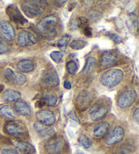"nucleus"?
Returning a JSON list of instances; mask_svg holds the SVG:
<instances>
[{"label": "nucleus", "mask_w": 139, "mask_h": 154, "mask_svg": "<svg viewBox=\"0 0 139 154\" xmlns=\"http://www.w3.org/2000/svg\"><path fill=\"white\" fill-rule=\"evenodd\" d=\"M4 75L5 78L9 82L17 84L18 86H21L24 84L26 80V77L23 74L14 71L10 68H6L5 69Z\"/></svg>", "instance_id": "obj_13"}, {"label": "nucleus", "mask_w": 139, "mask_h": 154, "mask_svg": "<svg viewBox=\"0 0 139 154\" xmlns=\"http://www.w3.org/2000/svg\"><path fill=\"white\" fill-rule=\"evenodd\" d=\"M6 14L10 20H12L18 26H23L28 23V20L21 14L18 8L14 4H10L7 7Z\"/></svg>", "instance_id": "obj_6"}, {"label": "nucleus", "mask_w": 139, "mask_h": 154, "mask_svg": "<svg viewBox=\"0 0 139 154\" xmlns=\"http://www.w3.org/2000/svg\"><path fill=\"white\" fill-rule=\"evenodd\" d=\"M21 9L26 17L33 18L41 15L44 12V8L36 2H25L21 4Z\"/></svg>", "instance_id": "obj_7"}, {"label": "nucleus", "mask_w": 139, "mask_h": 154, "mask_svg": "<svg viewBox=\"0 0 139 154\" xmlns=\"http://www.w3.org/2000/svg\"><path fill=\"white\" fill-rule=\"evenodd\" d=\"M2 98L6 102L18 101L20 99L21 93L17 90L8 89L4 92Z\"/></svg>", "instance_id": "obj_20"}, {"label": "nucleus", "mask_w": 139, "mask_h": 154, "mask_svg": "<svg viewBox=\"0 0 139 154\" xmlns=\"http://www.w3.org/2000/svg\"><path fill=\"white\" fill-rule=\"evenodd\" d=\"M37 119L43 125L50 126L54 124L56 116L52 111L49 109H41L36 113Z\"/></svg>", "instance_id": "obj_11"}, {"label": "nucleus", "mask_w": 139, "mask_h": 154, "mask_svg": "<svg viewBox=\"0 0 139 154\" xmlns=\"http://www.w3.org/2000/svg\"><path fill=\"white\" fill-rule=\"evenodd\" d=\"M40 100H42L44 102V105H46L48 106H54L57 104L58 98L57 95L55 94L45 93L42 95L41 97H40Z\"/></svg>", "instance_id": "obj_24"}, {"label": "nucleus", "mask_w": 139, "mask_h": 154, "mask_svg": "<svg viewBox=\"0 0 139 154\" xmlns=\"http://www.w3.org/2000/svg\"><path fill=\"white\" fill-rule=\"evenodd\" d=\"M66 71H67V72L69 74L73 75V74L76 73V71H77V69H78V67H77V63L75 62L74 60H69L66 63Z\"/></svg>", "instance_id": "obj_30"}, {"label": "nucleus", "mask_w": 139, "mask_h": 154, "mask_svg": "<svg viewBox=\"0 0 139 154\" xmlns=\"http://www.w3.org/2000/svg\"><path fill=\"white\" fill-rule=\"evenodd\" d=\"M10 50L8 46L4 42L2 38L0 37V54H5Z\"/></svg>", "instance_id": "obj_32"}, {"label": "nucleus", "mask_w": 139, "mask_h": 154, "mask_svg": "<svg viewBox=\"0 0 139 154\" xmlns=\"http://www.w3.org/2000/svg\"><path fill=\"white\" fill-rule=\"evenodd\" d=\"M14 145L21 154H36V153L35 147L29 143L17 141L14 143Z\"/></svg>", "instance_id": "obj_17"}, {"label": "nucleus", "mask_w": 139, "mask_h": 154, "mask_svg": "<svg viewBox=\"0 0 139 154\" xmlns=\"http://www.w3.org/2000/svg\"><path fill=\"white\" fill-rule=\"evenodd\" d=\"M69 116H70V118L72 119H73L74 121L77 122V123H80V121H79V118H77V116H76V113L74 112V111H71V112L69 113Z\"/></svg>", "instance_id": "obj_37"}, {"label": "nucleus", "mask_w": 139, "mask_h": 154, "mask_svg": "<svg viewBox=\"0 0 139 154\" xmlns=\"http://www.w3.org/2000/svg\"><path fill=\"white\" fill-rule=\"evenodd\" d=\"M136 98L137 93L136 90L132 88H129L119 95L117 100V104L122 109L130 107L135 102Z\"/></svg>", "instance_id": "obj_5"}, {"label": "nucleus", "mask_w": 139, "mask_h": 154, "mask_svg": "<svg viewBox=\"0 0 139 154\" xmlns=\"http://www.w3.org/2000/svg\"><path fill=\"white\" fill-rule=\"evenodd\" d=\"M17 69L21 72L29 73L33 71L35 65L33 61L28 59H23L20 60L17 65Z\"/></svg>", "instance_id": "obj_21"}, {"label": "nucleus", "mask_w": 139, "mask_h": 154, "mask_svg": "<svg viewBox=\"0 0 139 154\" xmlns=\"http://www.w3.org/2000/svg\"><path fill=\"white\" fill-rule=\"evenodd\" d=\"M125 134L124 129L122 126H117L109 132L105 139V143L107 145L111 146L122 141Z\"/></svg>", "instance_id": "obj_9"}, {"label": "nucleus", "mask_w": 139, "mask_h": 154, "mask_svg": "<svg viewBox=\"0 0 139 154\" xmlns=\"http://www.w3.org/2000/svg\"><path fill=\"white\" fill-rule=\"evenodd\" d=\"M87 44L88 43L82 40V39H75V40L71 42V44H69V46L72 49L78 50L84 48L87 46Z\"/></svg>", "instance_id": "obj_26"}, {"label": "nucleus", "mask_w": 139, "mask_h": 154, "mask_svg": "<svg viewBox=\"0 0 139 154\" xmlns=\"http://www.w3.org/2000/svg\"><path fill=\"white\" fill-rule=\"evenodd\" d=\"M2 151V154H18L17 151L12 148H4Z\"/></svg>", "instance_id": "obj_34"}, {"label": "nucleus", "mask_w": 139, "mask_h": 154, "mask_svg": "<svg viewBox=\"0 0 139 154\" xmlns=\"http://www.w3.org/2000/svg\"><path fill=\"white\" fill-rule=\"evenodd\" d=\"M42 82L47 87H56L59 84V78L56 71L52 69L45 70L42 76Z\"/></svg>", "instance_id": "obj_10"}, {"label": "nucleus", "mask_w": 139, "mask_h": 154, "mask_svg": "<svg viewBox=\"0 0 139 154\" xmlns=\"http://www.w3.org/2000/svg\"><path fill=\"white\" fill-rule=\"evenodd\" d=\"M50 58L56 63H59L63 58V54L60 51H52L50 53Z\"/></svg>", "instance_id": "obj_31"}, {"label": "nucleus", "mask_w": 139, "mask_h": 154, "mask_svg": "<svg viewBox=\"0 0 139 154\" xmlns=\"http://www.w3.org/2000/svg\"><path fill=\"white\" fill-rule=\"evenodd\" d=\"M65 142L60 137H53L49 140L45 145V149L49 154H57L60 153L65 147Z\"/></svg>", "instance_id": "obj_8"}, {"label": "nucleus", "mask_w": 139, "mask_h": 154, "mask_svg": "<svg viewBox=\"0 0 139 154\" xmlns=\"http://www.w3.org/2000/svg\"><path fill=\"white\" fill-rule=\"evenodd\" d=\"M75 154H86V153L82 152V151H77L75 153Z\"/></svg>", "instance_id": "obj_42"}, {"label": "nucleus", "mask_w": 139, "mask_h": 154, "mask_svg": "<svg viewBox=\"0 0 139 154\" xmlns=\"http://www.w3.org/2000/svg\"><path fill=\"white\" fill-rule=\"evenodd\" d=\"M17 42L20 46L29 47L36 44L37 38L31 31H22L18 33Z\"/></svg>", "instance_id": "obj_12"}, {"label": "nucleus", "mask_w": 139, "mask_h": 154, "mask_svg": "<svg viewBox=\"0 0 139 154\" xmlns=\"http://www.w3.org/2000/svg\"><path fill=\"white\" fill-rule=\"evenodd\" d=\"M109 107L105 101L98 100L89 110L90 118L92 121H98L103 119L108 113Z\"/></svg>", "instance_id": "obj_4"}, {"label": "nucleus", "mask_w": 139, "mask_h": 154, "mask_svg": "<svg viewBox=\"0 0 139 154\" xmlns=\"http://www.w3.org/2000/svg\"><path fill=\"white\" fill-rule=\"evenodd\" d=\"M35 105H36V107L41 108V107H42L43 106L45 105H44V102H43L42 100H37V101H36V103H35Z\"/></svg>", "instance_id": "obj_38"}, {"label": "nucleus", "mask_w": 139, "mask_h": 154, "mask_svg": "<svg viewBox=\"0 0 139 154\" xmlns=\"http://www.w3.org/2000/svg\"><path fill=\"white\" fill-rule=\"evenodd\" d=\"M64 87H65L66 89L70 90L71 88V83L69 82H68V81H65V82H64Z\"/></svg>", "instance_id": "obj_39"}, {"label": "nucleus", "mask_w": 139, "mask_h": 154, "mask_svg": "<svg viewBox=\"0 0 139 154\" xmlns=\"http://www.w3.org/2000/svg\"><path fill=\"white\" fill-rule=\"evenodd\" d=\"M119 55L113 50L105 52L101 56L100 64L103 67H111L116 65L119 60Z\"/></svg>", "instance_id": "obj_14"}, {"label": "nucleus", "mask_w": 139, "mask_h": 154, "mask_svg": "<svg viewBox=\"0 0 139 154\" xmlns=\"http://www.w3.org/2000/svg\"><path fill=\"white\" fill-rule=\"evenodd\" d=\"M96 62H97V60H96V58L94 57H88L86 59V61H85L84 69H83L82 70V73H88V71H90L91 69H92V68L94 66Z\"/></svg>", "instance_id": "obj_27"}, {"label": "nucleus", "mask_w": 139, "mask_h": 154, "mask_svg": "<svg viewBox=\"0 0 139 154\" xmlns=\"http://www.w3.org/2000/svg\"><path fill=\"white\" fill-rule=\"evenodd\" d=\"M4 131L6 133L18 139L25 138L28 135L26 126L21 122L14 120L7 122L4 126Z\"/></svg>", "instance_id": "obj_3"}, {"label": "nucleus", "mask_w": 139, "mask_h": 154, "mask_svg": "<svg viewBox=\"0 0 139 154\" xmlns=\"http://www.w3.org/2000/svg\"><path fill=\"white\" fill-rule=\"evenodd\" d=\"M85 21H86V19H84V18H80V17H77L74 19L71 20L70 23L69 24V29H70L71 31H75L76 29H78L82 26L83 24L84 23Z\"/></svg>", "instance_id": "obj_25"}, {"label": "nucleus", "mask_w": 139, "mask_h": 154, "mask_svg": "<svg viewBox=\"0 0 139 154\" xmlns=\"http://www.w3.org/2000/svg\"><path fill=\"white\" fill-rule=\"evenodd\" d=\"M34 128L37 133H38L42 137H50L54 133V128H50L47 126L43 125V124L38 123L34 124Z\"/></svg>", "instance_id": "obj_18"}, {"label": "nucleus", "mask_w": 139, "mask_h": 154, "mask_svg": "<svg viewBox=\"0 0 139 154\" xmlns=\"http://www.w3.org/2000/svg\"><path fill=\"white\" fill-rule=\"evenodd\" d=\"M133 119L135 122L136 124H138L139 123V109L138 108H136L134 112L133 113Z\"/></svg>", "instance_id": "obj_35"}, {"label": "nucleus", "mask_w": 139, "mask_h": 154, "mask_svg": "<svg viewBox=\"0 0 139 154\" xmlns=\"http://www.w3.org/2000/svg\"><path fill=\"white\" fill-rule=\"evenodd\" d=\"M0 113L5 118L9 119H15L18 117L17 113L14 111L11 106L10 105H3L0 107Z\"/></svg>", "instance_id": "obj_23"}, {"label": "nucleus", "mask_w": 139, "mask_h": 154, "mask_svg": "<svg viewBox=\"0 0 139 154\" xmlns=\"http://www.w3.org/2000/svg\"><path fill=\"white\" fill-rule=\"evenodd\" d=\"M15 111L23 116H29L31 113V109L26 102L18 101L15 104Z\"/></svg>", "instance_id": "obj_22"}, {"label": "nucleus", "mask_w": 139, "mask_h": 154, "mask_svg": "<svg viewBox=\"0 0 139 154\" xmlns=\"http://www.w3.org/2000/svg\"><path fill=\"white\" fill-rule=\"evenodd\" d=\"M124 73L119 69H111L104 72L100 78V82L104 86L113 88L118 85L124 78Z\"/></svg>", "instance_id": "obj_2"}, {"label": "nucleus", "mask_w": 139, "mask_h": 154, "mask_svg": "<svg viewBox=\"0 0 139 154\" xmlns=\"http://www.w3.org/2000/svg\"><path fill=\"white\" fill-rule=\"evenodd\" d=\"M109 128H110V125L108 122H100L94 127V131H93V134L97 138L103 137L109 131Z\"/></svg>", "instance_id": "obj_19"}, {"label": "nucleus", "mask_w": 139, "mask_h": 154, "mask_svg": "<svg viewBox=\"0 0 139 154\" xmlns=\"http://www.w3.org/2000/svg\"><path fill=\"white\" fill-rule=\"evenodd\" d=\"M57 17L53 14H50L37 23V29L42 34L50 37H55L57 35Z\"/></svg>", "instance_id": "obj_1"}, {"label": "nucleus", "mask_w": 139, "mask_h": 154, "mask_svg": "<svg viewBox=\"0 0 139 154\" xmlns=\"http://www.w3.org/2000/svg\"><path fill=\"white\" fill-rule=\"evenodd\" d=\"M4 89V86L3 84H0V93L3 91V90Z\"/></svg>", "instance_id": "obj_41"}, {"label": "nucleus", "mask_w": 139, "mask_h": 154, "mask_svg": "<svg viewBox=\"0 0 139 154\" xmlns=\"http://www.w3.org/2000/svg\"><path fill=\"white\" fill-rule=\"evenodd\" d=\"M55 2L56 3H58L59 4L63 5V4H64V3H66V0H65V1H55Z\"/></svg>", "instance_id": "obj_40"}, {"label": "nucleus", "mask_w": 139, "mask_h": 154, "mask_svg": "<svg viewBox=\"0 0 139 154\" xmlns=\"http://www.w3.org/2000/svg\"><path fill=\"white\" fill-rule=\"evenodd\" d=\"M70 35H65L63 38H61L57 42V46L62 50L63 52H65L66 50V47L69 40H70Z\"/></svg>", "instance_id": "obj_28"}, {"label": "nucleus", "mask_w": 139, "mask_h": 154, "mask_svg": "<svg viewBox=\"0 0 139 154\" xmlns=\"http://www.w3.org/2000/svg\"><path fill=\"white\" fill-rule=\"evenodd\" d=\"M92 28L90 27H85L84 29V35L88 37V38H91L92 36Z\"/></svg>", "instance_id": "obj_36"}, {"label": "nucleus", "mask_w": 139, "mask_h": 154, "mask_svg": "<svg viewBox=\"0 0 139 154\" xmlns=\"http://www.w3.org/2000/svg\"><path fill=\"white\" fill-rule=\"evenodd\" d=\"M79 143L81 144L85 149H89L92 145V140L88 138L86 135L82 134L79 137Z\"/></svg>", "instance_id": "obj_29"}, {"label": "nucleus", "mask_w": 139, "mask_h": 154, "mask_svg": "<svg viewBox=\"0 0 139 154\" xmlns=\"http://www.w3.org/2000/svg\"><path fill=\"white\" fill-rule=\"evenodd\" d=\"M108 37L111 39V40H113L116 44H120L122 42V38L116 33L108 34Z\"/></svg>", "instance_id": "obj_33"}, {"label": "nucleus", "mask_w": 139, "mask_h": 154, "mask_svg": "<svg viewBox=\"0 0 139 154\" xmlns=\"http://www.w3.org/2000/svg\"><path fill=\"white\" fill-rule=\"evenodd\" d=\"M0 33L4 38L8 41H13L15 38V29L9 21H0Z\"/></svg>", "instance_id": "obj_15"}, {"label": "nucleus", "mask_w": 139, "mask_h": 154, "mask_svg": "<svg viewBox=\"0 0 139 154\" xmlns=\"http://www.w3.org/2000/svg\"><path fill=\"white\" fill-rule=\"evenodd\" d=\"M92 96L90 92L88 90H83L79 94L76 99L77 106L79 109H85L92 101Z\"/></svg>", "instance_id": "obj_16"}]
</instances>
